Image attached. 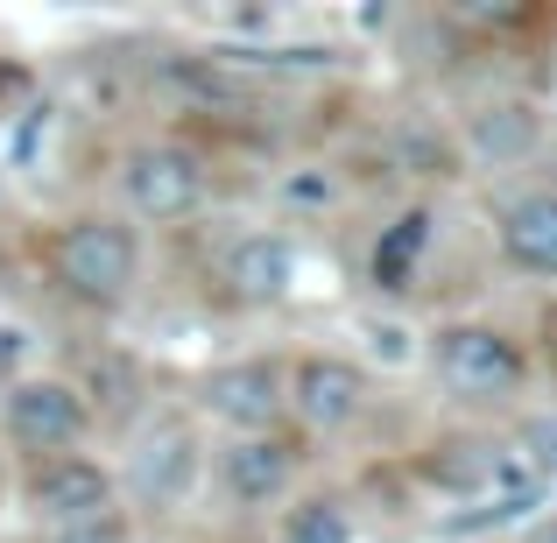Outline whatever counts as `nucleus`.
<instances>
[{
	"label": "nucleus",
	"mask_w": 557,
	"mask_h": 543,
	"mask_svg": "<svg viewBox=\"0 0 557 543\" xmlns=\"http://www.w3.org/2000/svg\"><path fill=\"white\" fill-rule=\"evenodd\" d=\"M289 409H297L304 431L332 437L346 431V423L368 409V374H360L354 360H332V354H311L289 367Z\"/></svg>",
	"instance_id": "5"
},
{
	"label": "nucleus",
	"mask_w": 557,
	"mask_h": 543,
	"mask_svg": "<svg viewBox=\"0 0 557 543\" xmlns=\"http://www.w3.org/2000/svg\"><path fill=\"white\" fill-rule=\"evenodd\" d=\"M289 198H304V205H318V198H332V184H318V177H289Z\"/></svg>",
	"instance_id": "19"
},
{
	"label": "nucleus",
	"mask_w": 557,
	"mask_h": 543,
	"mask_svg": "<svg viewBox=\"0 0 557 543\" xmlns=\"http://www.w3.org/2000/svg\"><path fill=\"white\" fill-rule=\"evenodd\" d=\"M22 354H28V332H22V325H0V374H8Z\"/></svg>",
	"instance_id": "18"
},
{
	"label": "nucleus",
	"mask_w": 557,
	"mask_h": 543,
	"mask_svg": "<svg viewBox=\"0 0 557 543\" xmlns=\"http://www.w3.org/2000/svg\"><path fill=\"white\" fill-rule=\"evenodd\" d=\"M8 431L28 452H71L85 437V395L71 381H14L8 395Z\"/></svg>",
	"instance_id": "7"
},
{
	"label": "nucleus",
	"mask_w": 557,
	"mask_h": 543,
	"mask_svg": "<svg viewBox=\"0 0 557 543\" xmlns=\"http://www.w3.org/2000/svg\"><path fill=\"white\" fill-rule=\"evenodd\" d=\"M57 543H121V522H113V516L78 522V530H57Z\"/></svg>",
	"instance_id": "16"
},
{
	"label": "nucleus",
	"mask_w": 557,
	"mask_h": 543,
	"mask_svg": "<svg viewBox=\"0 0 557 543\" xmlns=\"http://www.w3.org/2000/svg\"><path fill=\"white\" fill-rule=\"evenodd\" d=\"M219 480H226V494H233L240 508H269V502H283L289 480H297V452H289L275 431L233 437L226 459H219Z\"/></svg>",
	"instance_id": "10"
},
{
	"label": "nucleus",
	"mask_w": 557,
	"mask_h": 543,
	"mask_svg": "<svg viewBox=\"0 0 557 543\" xmlns=\"http://www.w3.org/2000/svg\"><path fill=\"white\" fill-rule=\"evenodd\" d=\"M28 502H36L42 522H57V530H78V522L113 516V480L99 473L92 459H50V466L36 473V488H28Z\"/></svg>",
	"instance_id": "9"
},
{
	"label": "nucleus",
	"mask_w": 557,
	"mask_h": 543,
	"mask_svg": "<svg viewBox=\"0 0 557 543\" xmlns=\"http://www.w3.org/2000/svg\"><path fill=\"white\" fill-rule=\"evenodd\" d=\"M289 275H297V255H289V240H275V233H247L226 255V283H233L240 304H275L289 289Z\"/></svg>",
	"instance_id": "12"
},
{
	"label": "nucleus",
	"mask_w": 557,
	"mask_h": 543,
	"mask_svg": "<svg viewBox=\"0 0 557 543\" xmlns=\"http://www.w3.org/2000/svg\"><path fill=\"white\" fill-rule=\"evenodd\" d=\"M283 543H360V536H354V516H346L339 502H304L297 516H289Z\"/></svg>",
	"instance_id": "15"
},
{
	"label": "nucleus",
	"mask_w": 557,
	"mask_h": 543,
	"mask_svg": "<svg viewBox=\"0 0 557 543\" xmlns=\"http://www.w3.org/2000/svg\"><path fill=\"white\" fill-rule=\"evenodd\" d=\"M459 141L480 170H516L544 149V113H536L530 99H487V107L466 113Z\"/></svg>",
	"instance_id": "8"
},
{
	"label": "nucleus",
	"mask_w": 557,
	"mask_h": 543,
	"mask_svg": "<svg viewBox=\"0 0 557 543\" xmlns=\"http://www.w3.org/2000/svg\"><path fill=\"white\" fill-rule=\"evenodd\" d=\"M198 473H205V445L184 417L141 423L135 452H127V494L141 508H184L198 494Z\"/></svg>",
	"instance_id": "1"
},
{
	"label": "nucleus",
	"mask_w": 557,
	"mask_h": 543,
	"mask_svg": "<svg viewBox=\"0 0 557 543\" xmlns=\"http://www.w3.org/2000/svg\"><path fill=\"white\" fill-rule=\"evenodd\" d=\"M205 403H212L219 423H233L240 437H261L275 417L289 409V374L275 360H233L205 381Z\"/></svg>",
	"instance_id": "6"
},
{
	"label": "nucleus",
	"mask_w": 557,
	"mask_h": 543,
	"mask_svg": "<svg viewBox=\"0 0 557 543\" xmlns=\"http://www.w3.org/2000/svg\"><path fill=\"white\" fill-rule=\"evenodd\" d=\"M502 255L522 275H550L557 283V190H530L502 212Z\"/></svg>",
	"instance_id": "11"
},
{
	"label": "nucleus",
	"mask_w": 557,
	"mask_h": 543,
	"mask_svg": "<svg viewBox=\"0 0 557 543\" xmlns=\"http://www.w3.org/2000/svg\"><path fill=\"white\" fill-rule=\"evenodd\" d=\"M163 85H170V92H184V99H205V107L240 99L233 57H177V64H163Z\"/></svg>",
	"instance_id": "13"
},
{
	"label": "nucleus",
	"mask_w": 557,
	"mask_h": 543,
	"mask_svg": "<svg viewBox=\"0 0 557 543\" xmlns=\"http://www.w3.org/2000/svg\"><path fill=\"white\" fill-rule=\"evenodd\" d=\"M121 198L135 219H156V226H170V219L198 212L205 198V170L190 149H170V141H149V149H135L121 163Z\"/></svg>",
	"instance_id": "3"
},
{
	"label": "nucleus",
	"mask_w": 557,
	"mask_h": 543,
	"mask_svg": "<svg viewBox=\"0 0 557 543\" xmlns=\"http://www.w3.org/2000/svg\"><path fill=\"white\" fill-rule=\"evenodd\" d=\"M431 247V212H409V219H395L388 226V240L374 247V275L381 283H403L409 269H417V255Z\"/></svg>",
	"instance_id": "14"
},
{
	"label": "nucleus",
	"mask_w": 557,
	"mask_h": 543,
	"mask_svg": "<svg viewBox=\"0 0 557 543\" xmlns=\"http://www.w3.org/2000/svg\"><path fill=\"white\" fill-rule=\"evenodd\" d=\"M403 340H409L403 325H374V354L388 360V367H395V360H409V346H403Z\"/></svg>",
	"instance_id": "17"
},
{
	"label": "nucleus",
	"mask_w": 557,
	"mask_h": 543,
	"mask_svg": "<svg viewBox=\"0 0 557 543\" xmlns=\"http://www.w3.org/2000/svg\"><path fill=\"white\" fill-rule=\"evenodd\" d=\"M135 269H141V247H135V233L113 226V219H78V226L64 233V247H57V275H64L85 304H121L127 289H135Z\"/></svg>",
	"instance_id": "2"
},
{
	"label": "nucleus",
	"mask_w": 557,
	"mask_h": 543,
	"mask_svg": "<svg viewBox=\"0 0 557 543\" xmlns=\"http://www.w3.org/2000/svg\"><path fill=\"white\" fill-rule=\"evenodd\" d=\"M437 374H445L451 395L494 403V395L522 388V346L494 325H451L445 340H437Z\"/></svg>",
	"instance_id": "4"
}]
</instances>
